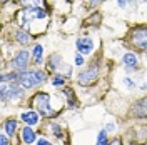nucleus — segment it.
Returning <instances> with one entry per match:
<instances>
[{
  "label": "nucleus",
  "instance_id": "obj_1",
  "mask_svg": "<svg viewBox=\"0 0 147 145\" xmlns=\"http://www.w3.org/2000/svg\"><path fill=\"white\" fill-rule=\"evenodd\" d=\"M44 82H45V73L42 70H28V72H22L18 83L24 90H28V89H34L37 85L44 83Z\"/></svg>",
  "mask_w": 147,
  "mask_h": 145
},
{
  "label": "nucleus",
  "instance_id": "obj_2",
  "mask_svg": "<svg viewBox=\"0 0 147 145\" xmlns=\"http://www.w3.org/2000/svg\"><path fill=\"white\" fill-rule=\"evenodd\" d=\"M129 42L132 44L134 48L147 52V27L146 25H139V27L132 28L129 34Z\"/></svg>",
  "mask_w": 147,
  "mask_h": 145
},
{
  "label": "nucleus",
  "instance_id": "obj_3",
  "mask_svg": "<svg viewBox=\"0 0 147 145\" xmlns=\"http://www.w3.org/2000/svg\"><path fill=\"white\" fill-rule=\"evenodd\" d=\"M32 103L37 109V112L42 115V117H52L54 115V110L50 107V95L47 92H38L34 95Z\"/></svg>",
  "mask_w": 147,
  "mask_h": 145
},
{
  "label": "nucleus",
  "instance_id": "obj_4",
  "mask_svg": "<svg viewBox=\"0 0 147 145\" xmlns=\"http://www.w3.org/2000/svg\"><path fill=\"white\" fill-rule=\"evenodd\" d=\"M97 77H99V67L97 65H90L89 68H85V70H82L79 73L77 82L82 87H89V85H92L94 82L97 80Z\"/></svg>",
  "mask_w": 147,
  "mask_h": 145
},
{
  "label": "nucleus",
  "instance_id": "obj_5",
  "mask_svg": "<svg viewBox=\"0 0 147 145\" xmlns=\"http://www.w3.org/2000/svg\"><path fill=\"white\" fill-rule=\"evenodd\" d=\"M28 57H30V54H28L27 50H20L13 58H12V62H10V65H12V68L15 70V72H25V68H27V64H28Z\"/></svg>",
  "mask_w": 147,
  "mask_h": 145
},
{
  "label": "nucleus",
  "instance_id": "obj_6",
  "mask_svg": "<svg viewBox=\"0 0 147 145\" xmlns=\"http://www.w3.org/2000/svg\"><path fill=\"white\" fill-rule=\"evenodd\" d=\"M75 45H77V50H79L82 55H87V54H90L92 52V48H94V42H92V38L82 37V38H77V40H75Z\"/></svg>",
  "mask_w": 147,
  "mask_h": 145
},
{
  "label": "nucleus",
  "instance_id": "obj_7",
  "mask_svg": "<svg viewBox=\"0 0 147 145\" xmlns=\"http://www.w3.org/2000/svg\"><path fill=\"white\" fill-rule=\"evenodd\" d=\"M132 113L137 118H147V99L139 100L132 109Z\"/></svg>",
  "mask_w": 147,
  "mask_h": 145
},
{
  "label": "nucleus",
  "instance_id": "obj_8",
  "mask_svg": "<svg viewBox=\"0 0 147 145\" xmlns=\"http://www.w3.org/2000/svg\"><path fill=\"white\" fill-rule=\"evenodd\" d=\"M134 144H137V145L147 144V127H140L136 130V134H134Z\"/></svg>",
  "mask_w": 147,
  "mask_h": 145
},
{
  "label": "nucleus",
  "instance_id": "obj_9",
  "mask_svg": "<svg viewBox=\"0 0 147 145\" xmlns=\"http://www.w3.org/2000/svg\"><path fill=\"white\" fill-rule=\"evenodd\" d=\"M47 67H49V70H52V72H57L60 67H64V62H62V58H60V55H52L50 58H49V62H47Z\"/></svg>",
  "mask_w": 147,
  "mask_h": 145
},
{
  "label": "nucleus",
  "instance_id": "obj_10",
  "mask_svg": "<svg viewBox=\"0 0 147 145\" xmlns=\"http://www.w3.org/2000/svg\"><path fill=\"white\" fill-rule=\"evenodd\" d=\"M22 120H24V124H27V125H37L38 124V113H35V112H24L22 113Z\"/></svg>",
  "mask_w": 147,
  "mask_h": 145
},
{
  "label": "nucleus",
  "instance_id": "obj_11",
  "mask_svg": "<svg viewBox=\"0 0 147 145\" xmlns=\"http://www.w3.org/2000/svg\"><path fill=\"white\" fill-rule=\"evenodd\" d=\"M22 140L25 144H34L35 142V132L30 127H24V130H22Z\"/></svg>",
  "mask_w": 147,
  "mask_h": 145
},
{
  "label": "nucleus",
  "instance_id": "obj_12",
  "mask_svg": "<svg viewBox=\"0 0 147 145\" xmlns=\"http://www.w3.org/2000/svg\"><path fill=\"white\" fill-rule=\"evenodd\" d=\"M124 64L127 65V68H137V57L136 54H132V52H127V54L124 55Z\"/></svg>",
  "mask_w": 147,
  "mask_h": 145
},
{
  "label": "nucleus",
  "instance_id": "obj_13",
  "mask_svg": "<svg viewBox=\"0 0 147 145\" xmlns=\"http://www.w3.org/2000/svg\"><path fill=\"white\" fill-rule=\"evenodd\" d=\"M42 55H44V47L37 44L32 50V58H34V64H42Z\"/></svg>",
  "mask_w": 147,
  "mask_h": 145
},
{
  "label": "nucleus",
  "instance_id": "obj_14",
  "mask_svg": "<svg viewBox=\"0 0 147 145\" xmlns=\"http://www.w3.org/2000/svg\"><path fill=\"white\" fill-rule=\"evenodd\" d=\"M15 130H17V120L9 118V120L3 124V132H5L7 135H13V134H15Z\"/></svg>",
  "mask_w": 147,
  "mask_h": 145
},
{
  "label": "nucleus",
  "instance_id": "obj_15",
  "mask_svg": "<svg viewBox=\"0 0 147 145\" xmlns=\"http://www.w3.org/2000/svg\"><path fill=\"white\" fill-rule=\"evenodd\" d=\"M15 37H17V42L18 44H22V45H27V44L32 42L30 34H28V32H24V30H18L17 34H15Z\"/></svg>",
  "mask_w": 147,
  "mask_h": 145
},
{
  "label": "nucleus",
  "instance_id": "obj_16",
  "mask_svg": "<svg viewBox=\"0 0 147 145\" xmlns=\"http://www.w3.org/2000/svg\"><path fill=\"white\" fill-rule=\"evenodd\" d=\"M24 5H25V9H42V5H44V0H20Z\"/></svg>",
  "mask_w": 147,
  "mask_h": 145
},
{
  "label": "nucleus",
  "instance_id": "obj_17",
  "mask_svg": "<svg viewBox=\"0 0 147 145\" xmlns=\"http://www.w3.org/2000/svg\"><path fill=\"white\" fill-rule=\"evenodd\" d=\"M97 145H109V142H107V132H105V130H100V132H99Z\"/></svg>",
  "mask_w": 147,
  "mask_h": 145
},
{
  "label": "nucleus",
  "instance_id": "obj_18",
  "mask_svg": "<svg viewBox=\"0 0 147 145\" xmlns=\"http://www.w3.org/2000/svg\"><path fill=\"white\" fill-rule=\"evenodd\" d=\"M64 83H65L64 75H55L54 79H52V85H55V87H60V85H64Z\"/></svg>",
  "mask_w": 147,
  "mask_h": 145
},
{
  "label": "nucleus",
  "instance_id": "obj_19",
  "mask_svg": "<svg viewBox=\"0 0 147 145\" xmlns=\"http://www.w3.org/2000/svg\"><path fill=\"white\" fill-rule=\"evenodd\" d=\"M64 95H67V99H69V105H70V107H75V103H74L72 90H70V89H65V90H64Z\"/></svg>",
  "mask_w": 147,
  "mask_h": 145
},
{
  "label": "nucleus",
  "instance_id": "obj_20",
  "mask_svg": "<svg viewBox=\"0 0 147 145\" xmlns=\"http://www.w3.org/2000/svg\"><path fill=\"white\" fill-rule=\"evenodd\" d=\"M50 130H54V134L57 137H62V135H64V134H62V128L59 127L57 124H52V125H50Z\"/></svg>",
  "mask_w": 147,
  "mask_h": 145
},
{
  "label": "nucleus",
  "instance_id": "obj_21",
  "mask_svg": "<svg viewBox=\"0 0 147 145\" xmlns=\"http://www.w3.org/2000/svg\"><path fill=\"white\" fill-rule=\"evenodd\" d=\"M124 83H125V85H127L129 89H134V87H136V83H134V80H130V79H124Z\"/></svg>",
  "mask_w": 147,
  "mask_h": 145
},
{
  "label": "nucleus",
  "instance_id": "obj_22",
  "mask_svg": "<svg viewBox=\"0 0 147 145\" xmlns=\"http://www.w3.org/2000/svg\"><path fill=\"white\" fill-rule=\"evenodd\" d=\"M0 145H9V138H7L5 134H2V135H0Z\"/></svg>",
  "mask_w": 147,
  "mask_h": 145
},
{
  "label": "nucleus",
  "instance_id": "obj_23",
  "mask_svg": "<svg viewBox=\"0 0 147 145\" xmlns=\"http://www.w3.org/2000/svg\"><path fill=\"white\" fill-rule=\"evenodd\" d=\"M82 64H84V57L77 54L75 55V65H82Z\"/></svg>",
  "mask_w": 147,
  "mask_h": 145
},
{
  "label": "nucleus",
  "instance_id": "obj_24",
  "mask_svg": "<svg viewBox=\"0 0 147 145\" xmlns=\"http://www.w3.org/2000/svg\"><path fill=\"white\" fill-rule=\"evenodd\" d=\"M35 145H50V144L47 142L45 138H38V140H37V144H35Z\"/></svg>",
  "mask_w": 147,
  "mask_h": 145
},
{
  "label": "nucleus",
  "instance_id": "obj_25",
  "mask_svg": "<svg viewBox=\"0 0 147 145\" xmlns=\"http://www.w3.org/2000/svg\"><path fill=\"white\" fill-rule=\"evenodd\" d=\"M109 145H122V140H120V138H114Z\"/></svg>",
  "mask_w": 147,
  "mask_h": 145
},
{
  "label": "nucleus",
  "instance_id": "obj_26",
  "mask_svg": "<svg viewBox=\"0 0 147 145\" xmlns=\"http://www.w3.org/2000/svg\"><path fill=\"white\" fill-rule=\"evenodd\" d=\"M102 0H89V3H90V5H97V3H100Z\"/></svg>",
  "mask_w": 147,
  "mask_h": 145
},
{
  "label": "nucleus",
  "instance_id": "obj_27",
  "mask_svg": "<svg viewBox=\"0 0 147 145\" xmlns=\"http://www.w3.org/2000/svg\"><path fill=\"white\" fill-rule=\"evenodd\" d=\"M105 130H109V132H112V130H114V124H109V125L105 127Z\"/></svg>",
  "mask_w": 147,
  "mask_h": 145
},
{
  "label": "nucleus",
  "instance_id": "obj_28",
  "mask_svg": "<svg viewBox=\"0 0 147 145\" xmlns=\"http://www.w3.org/2000/svg\"><path fill=\"white\" fill-rule=\"evenodd\" d=\"M117 3H119L120 7H125V2H124V0H119V2H117Z\"/></svg>",
  "mask_w": 147,
  "mask_h": 145
},
{
  "label": "nucleus",
  "instance_id": "obj_29",
  "mask_svg": "<svg viewBox=\"0 0 147 145\" xmlns=\"http://www.w3.org/2000/svg\"><path fill=\"white\" fill-rule=\"evenodd\" d=\"M2 2H7V0H2Z\"/></svg>",
  "mask_w": 147,
  "mask_h": 145
},
{
  "label": "nucleus",
  "instance_id": "obj_30",
  "mask_svg": "<svg viewBox=\"0 0 147 145\" xmlns=\"http://www.w3.org/2000/svg\"><path fill=\"white\" fill-rule=\"evenodd\" d=\"M146 2H147V0H146Z\"/></svg>",
  "mask_w": 147,
  "mask_h": 145
}]
</instances>
